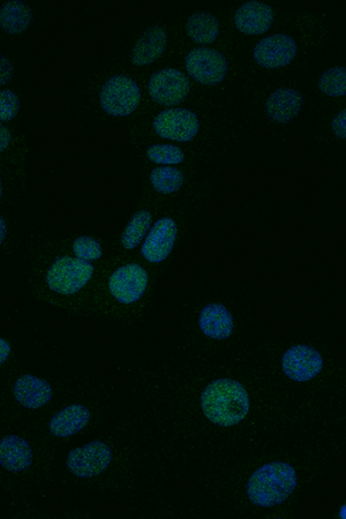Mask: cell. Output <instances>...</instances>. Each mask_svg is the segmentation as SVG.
<instances>
[{
    "instance_id": "24",
    "label": "cell",
    "mask_w": 346,
    "mask_h": 519,
    "mask_svg": "<svg viewBox=\"0 0 346 519\" xmlns=\"http://www.w3.org/2000/svg\"><path fill=\"white\" fill-rule=\"evenodd\" d=\"M322 94L330 97L346 95V69L344 66H335L323 72L318 81Z\"/></svg>"
},
{
    "instance_id": "10",
    "label": "cell",
    "mask_w": 346,
    "mask_h": 519,
    "mask_svg": "<svg viewBox=\"0 0 346 519\" xmlns=\"http://www.w3.org/2000/svg\"><path fill=\"white\" fill-rule=\"evenodd\" d=\"M298 45L287 34H273L255 44V63L265 69L275 70L290 65L297 57Z\"/></svg>"
},
{
    "instance_id": "18",
    "label": "cell",
    "mask_w": 346,
    "mask_h": 519,
    "mask_svg": "<svg viewBox=\"0 0 346 519\" xmlns=\"http://www.w3.org/2000/svg\"><path fill=\"white\" fill-rule=\"evenodd\" d=\"M199 327L203 335L216 341H224L233 334L235 320L223 304L212 303L203 307L199 317Z\"/></svg>"
},
{
    "instance_id": "16",
    "label": "cell",
    "mask_w": 346,
    "mask_h": 519,
    "mask_svg": "<svg viewBox=\"0 0 346 519\" xmlns=\"http://www.w3.org/2000/svg\"><path fill=\"white\" fill-rule=\"evenodd\" d=\"M167 47V29L162 26L149 27L134 44L131 54L132 63L138 67L153 64L163 56Z\"/></svg>"
},
{
    "instance_id": "3",
    "label": "cell",
    "mask_w": 346,
    "mask_h": 519,
    "mask_svg": "<svg viewBox=\"0 0 346 519\" xmlns=\"http://www.w3.org/2000/svg\"><path fill=\"white\" fill-rule=\"evenodd\" d=\"M92 263L62 255L48 269L45 281L51 291L62 296H72L86 287L94 275Z\"/></svg>"
},
{
    "instance_id": "33",
    "label": "cell",
    "mask_w": 346,
    "mask_h": 519,
    "mask_svg": "<svg viewBox=\"0 0 346 519\" xmlns=\"http://www.w3.org/2000/svg\"><path fill=\"white\" fill-rule=\"evenodd\" d=\"M3 195H4V186H3L2 178H0V199L3 198Z\"/></svg>"
},
{
    "instance_id": "26",
    "label": "cell",
    "mask_w": 346,
    "mask_h": 519,
    "mask_svg": "<svg viewBox=\"0 0 346 519\" xmlns=\"http://www.w3.org/2000/svg\"><path fill=\"white\" fill-rule=\"evenodd\" d=\"M72 248L75 258L87 262L100 260L103 255L100 243L89 236H81L75 239Z\"/></svg>"
},
{
    "instance_id": "14",
    "label": "cell",
    "mask_w": 346,
    "mask_h": 519,
    "mask_svg": "<svg viewBox=\"0 0 346 519\" xmlns=\"http://www.w3.org/2000/svg\"><path fill=\"white\" fill-rule=\"evenodd\" d=\"M304 96L293 88H280L269 95L265 109L273 123L289 124L302 112Z\"/></svg>"
},
{
    "instance_id": "8",
    "label": "cell",
    "mask_w": 346,
    "mask_h": 519,
    "mask_svg": "<svg viewBox=\"0 0 346 519\" xmlns=\"http://www.w3.org/2000/svg\"><path fill=\"white\" fill-rule=\"evenodd\" d=\"M154 131L163 139L190 142L200 131V120L190 109L163 110L154 118Z\"/></svg>"
},
{
    "instance_id": "5",
    "label": "cell",
    "mask_w": 346,
    "mask_h": 519,
    "mask_svg": "<svg viewBox=\"0 0 346 519\" xmlns=\"http://www.w3.org/2000/svg\"><path fill=\"white\" fill-rule=\"evenodd\" d=\"M112 462H114V453L111 447L100 440L71 450L66 458L67 469L72 475L82 479L101 476Z\"/></svg>"
},
{
    "instance_id": "23",
    "label": "cell",
    "mask_w": 346,
    "mask_h": 519,
    "mask_svg": "<svg viewBox=\"0 0 346 519\" xmlns=\"http://www.w3.org/2000/svg\"><path fill=\"white\" fill-rule=\"evenodd\" d=\"M150 184L157 193L169 195L182 190L185 183L184 173L177 168L163 167L155 168L150 172Z\"/></svg>"
},
{
    "instance_id": "25",
    "label": "cell",
    "mask_w": 346,
    "mask_h": 519,
    "mask_svg": "<svg viewBox=\"0 0 346 519\" xmlns=\"http://www.w3.org/2000/svg\"><path fill=\"white\" fill-rule=\"evenodd\" d=\"M146 155L150 162L160 165L182 164L185 161V153L182 148L175 145H153L148 147Z\"/></svg>"
},
{
    "instance_id": "27",
    "label": "cell",
    "mask_w": 346,
    "mask_h": 519,
    "mask_svg": "<svg viewBox=\"0 0 346 519\" xmlns=\"http://www.w3.org/2000/svg\"><path fill=\"white\" fill-rule=\"evenodd\" d=\"M20 111L19 96L12 89L0 90V123L11 122Z\"/></svg>"
},
{
    "instance_id": "19",
    "label": "cell",
    "mask_w": 346,
    "mask_h": 519,
    "mask_svg": "<svg viewBox=\"0 0 346 519\" xmlns=\"http://www.w3.org/2000/svg\"><path fill=\"white\" fill-rule=\"evenodd\" d=\"M90 417V411L85 405H69L51 418L49 430L57 438H70L88 426Z\"/></svg>"
},
{
    "instance_id": "1",
    "label": "cell",
    "mask_w": 346,
    "mask_h": 519,
    "mask_svg": "<svg viewBox=\"0 0 346 519\" xmlns=\"http://www.w3.org/2000/svg\"><path fill=\"white\" fill-rule=\"evenodd\" d=\"M251 402L242 383L232 379L210 382L201 394L203 415L214 425L236 426L250 413Z\"/></svg>"
},
{
    "instance_id": "12",
    "label": "cell",
    "mask_w": 346,
    "mask_h": 519,
    "mask_svg": "<svg viewBox=\"0 0 346 519\" xmlns=\"http://www.w3.org/2000/svg\"><path fill=\"white\" fill-rule=\"evenodd\" d=\"M178 235L177 223L171 217H162L152 225L141 247V254L152 263H161L169 258Z\"/></svg>"
},
{
    "instance_id": "28",
    "label": "cell",
    "mask_w": 346,
    "mask_h": 519,
    "mask_svg": "<svg viewBox=\"0 0 346 519\" xmlns=\"http://www.w3.org/2000/svg\"><path fill=\"white\" fill-rule=\"evenodd\" d=\"M14 77V65L9 58L0 54V87L10 84Z\"/></svg>"
},
{
    "instance_id": "13",
    "label": "cell",
    "mask_w": 346,
    "mask_h": 519,
    "mask_svg": "<svg viewBox=\"0 0 346 519\" xmlns=\"http://www.w3.org/2000/svg\"><path fill=\"white\" fill-rule=\"evenodd\" d=\"M275 14L272 6L251 0L239 7L235 14V24L240 33L262 35L274 24Z\"/></svg>"
},
{
    "instance_id": "31",
    "label": "cell",
    "mask_w": 346,
    "mask_h": 519,
    "mask_svg": "<svg viewBox=\"0 0 346 519\" xmlns=\"http://www.w3.org/2000/svg\"><path fill=\"white\" fill-rule=\"evenodd\" d=\"M12 348L9 342L0 337V366L4 365L11 356Z\"/></svg>"
},
{
    "instance_id": "21",
    "label": "cell",
    "mask_w": 346,
    "mask_h": 519,
    "mask_svg": "<svg viewBox=\"0 0 346 519\" xmlns=\"http://www.w3.org/2000/svg\"><path fill=\"white\" fill-rule=\"evenodd\" d=\"M185 29L187 36L194 43L208 45L220 36L221 24L214 14L201 11L188 17Z\"/></svg>"
},
{
    "instance_id": "4",
    "label": "cell",
    "mask_w": 346,
    "mask_h": 519,
    "mask_svg": "<svg viewBox=\"0 0 346 519\" xmlns=\"http://www.w3.org/2000/svg\"><path fill=\"white\" fill-rule=\"evenodd\" d=\"M141 103V89L127 75H114L101 88L100 104L112 117H127L138 110Z\"/></svg>"
},
{
    "instance_id": "30",
    "label": "cell",
    "mask_w": 346,
    "mask_h": 519,
    "mask_svg": "<svg viewBox=\"0 0 346 519\" xmlns=\"http://www.w3.org/2000/svg\"><path fill=\"white\" fill-rule=\"evenodd\" d=\"M12 141V134L9 127L0 123V153L5 152L10 147Z\"/></svg>"
},
{
    "instance_id": "11",
    "label": "cell",
    "mask_w": 346,
    "mask_h": 519,
    "mask_svg": "<svg viewBox=\"0 0 346 519\" xmlns=\"http://www.w3.org/2000/svg\"><path fill=\"white\" fill-rule=\"evenodd\" d=\"M282 370L290 380L307 382L314 380L323 370L321 353L313 346L293 345L282 358Z\"/></svg>"
},
{
    "instance_id": "20",
    "label": "cell",
    "mask_w": 346,
    "mask_h": 519,
    "mask_svg": "<svg viewBox=\"0 0 346 519\" xmlns=\"http://www.w3.org/2000/svg\"><path fill=\"white\" fill-rule=\"evenodd\" d=\"M33 22L34 12L20 0H10L0 7V29L6 34H24Z\"/></svg>"
},
{
    "instance_id": "32",
    "label": "cell",
    "mask_w": 346,
    "mask_h": 519,
    "mask_svg": "<svg viewBox=\"0 0 346 519\" xmlns=\"http://www.w3.org/2000/svg\"><path fill=\"white\" fill-rule=\"evenodd\" d=\"M7 237V224L4 220V217L0 215V246H2Z\"/></svg>"
},
{
    "instance_id": "7",
    "label": "cell",
    "mask_w": 346,
    "mask_h": 519,
    "mask_svg": "<svg viewBox=\"0 0 346 519\" xmlns=\"http://www.w3.org/2000/svg\"><path fill=\"white\" fill-rule=\"evenodd\" d=\"M188 75L201 85L216 86L227 77L229 63L222 52L213 48H194L185 59Z\"/></svg>"
},
{
    "instance_id": "29",
    "label": "cell",
    "mask_w": 346,
    "mask_h": 519,
    "mask_svg": "<svg viewBox=\"0 0 346 519\" xmlns=\"http://www.w3.org/2000/svg\"><path fill=\"white\" fill-rule=\"evenodd\" d=\"M332 130L336 137L341 140L346 139V110L343 109L341 112L334 117L332 122Z\"/></svg>"
},
{
    "instance_id": "9",
    "label": "cell",
    "mask_w": 346,
    "mask_h": 519,
    "mask_svg": "<svg viewBox=\"0 0 346 519\" xmlns=\"http://www.w3.org/2000/svg\"><path fill=\"white\" fill-rule=\"evenodd\" d=\"M149 283L147 270L139 263L120 267L109 278V291L117 302L131 305L144 297Z\"/></svg>"
},
{
    "instance_id": "17",
    "label": "cell",
    "mask_w": 346,
    "mask_h": 519,
    "mask_svg": "<svg viewBox=\"0 0 346 519\" xmlns=\"http://www.w3.org/2000/svg\"><path fill=\"white\" fill-rule=\"evenodd\" d=\"M34 454L28 441L18 435L0 439V466L12 473L24 472L32 466Z\"/></svg>"
},
{
    "instance_id": "15",
    "label": "cell",
    "mask_w": 346,
    "mask_h": 519,
    "mask_svg": "<svg viewBox=\"0 0 346 519\" xmlns=\"http://www.w3.org/2000/svg\"><path fill=\"white\" fill-rule=\"evenodd\" d=\"M13 395L15 401L24 408L37 410L52 400L54 390L47 380L37 378L32 374H25L14 382Z\"/></svg>"
},
{
    "instance_id": "6",
    "label": "cell",
    "mask_w": 346,
    "mask_h": 519,
    "mask_svg": "<svg viewBox=\"0 0 346 519\" xmlns=\"http://www.w3.org/2000/svg\"><path fill=\"white\" fill-rule=\"evenodd\" d=\"M191 92L187 75L172 67L155 72L148 82V93L152 100L163 107L176 108L183 104Z\"/></svg>"
},
{
    "instance_id": "2",
    "label": "cell",
    "mask_w": 346,
    "mask_h": 519,
    "mask_svg": "<svg viewBox=\"0 0 346 519\" xmlns=\"http://www.w3.org/2000/svg\"><path fill=\"white\" fill-rule=\"evenodd\" d=\"M298 476L293 466L272 462L261 466L248 480L246 492L254 506L273 508L283 505L295 492Z\"/></svg>"
},
{
    "instance_id": "22",
    "label": "cell",
    "mask_w": 346,
    "mask_h": 519,
    "mask_svg": "<svg viewBox=\"0 0 346 519\" xmlns=\"http://www.w3.org/2000/svg\"><path fill=\"white\" fill-rule=\"evenodd\" d=\"M153 225V215L148 210H139L135 213L129 224L126 225L120 242L127 251H132L137 248L142 240L146 238L150 228Z\"/></svg>"
}]
</instances>
